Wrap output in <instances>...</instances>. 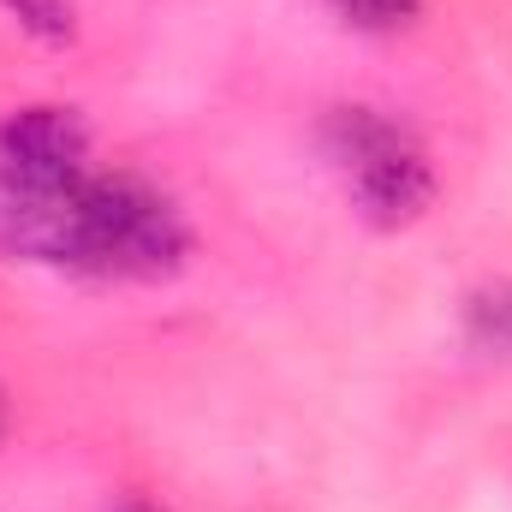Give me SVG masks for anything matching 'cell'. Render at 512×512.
I'll list each match as a JSON object with an SVG mask.
<instances>
[{
	"label": "cell",
	"mask_w": 512,
	"mask_h": 512,
	"mask_svg": "<svg viewBox=\"0 0 512 512\" xmlns=\"http://www.w3.org/2000/svg\"><path fill=\"white\" fill-rule=\"evenodd\" d=\"M30 30H42V36H66V6L60 0H6Z\"/></svg>",
	"instance_id": "cell-5"
},
{
	"label": "cell",
	"mask_w": 512,
	"mask_h": 512,
	"mask_svg": "<svg viewBox=\"0 0 512 512\" xmlns=\"http://www.w3.org/2000/svg\"><path fill=\"white\" fill-rule=\"evenodd\" d=\"M322 155H328V173L340 179L346 203L376 227L417 221L435 197L429 149L417 143V131L399 126L382 108H334L322 120Z\"/></svg>",
	"instance_id": "cell-2"
},
{
	"label": "cell",
	"mask_w": 512,
	"mask_h": 512,
	"mask_svg": "<svg viewBox=\"0 0 512 512\" xmlns=\"http://www.w3.org/2000/svg\"><path fill=\"white\" fill-rule=\"evenodd\" d=\"M126 512H155V507H126Z\"/></svg>",
	"instance_id": "cell-6"
},
{
	"label": "cell",
	"mask_w": 512,
	"mask_h": 512,
	"mask_svg": "<svg viewBox=\"0 0 512 512\" xmlns=\"http://www.w3.org/2000/svg\"><path fill=\"white\" fill-rule=\"evenodd\" d=\"M465 340L483 358L512 364V280H495V286L471 292V304H465Z\"/></svg>",
	"instance_id": "cell-3"
},
{
	"label": "cell",
	"mask_w": 512,
	"mask_h": 512,
	"mask_svg": "<svg viewBox=\"0 0 512 512\" xmlns=\"http://www.w3.org/2000/svg\"><path fill=\"white\" fill-rule=\"evenodd\" d=\"M0 251L102 280H161L185 262L191 227L155 185L96 167L60 191L0 185Z\"/></svg>",
	"instance_id": "cell-1"
},
{
	"label": "cell",
	"mask_w": 512,
	"mask_h": 512,
	"mask_svg": "<svg viewBox=\"0 0 512 512\" xmlns=\"http://www.w3.org/2000/svg\"><path fill=\"white\" fill-rule=\"evenodd\" d=\"M334 6L358 30H399V24H411L423 12V0H334Z\"/></svg>",
	"instance_id": "cell-4"
}]
</instances>
